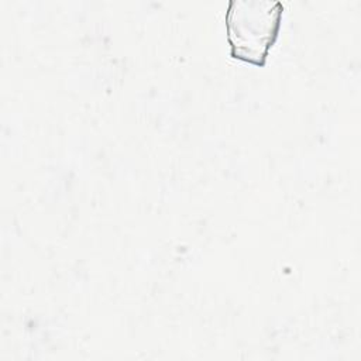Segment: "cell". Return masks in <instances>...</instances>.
I'll list each match as a JSON object with an SVG mask.
<instances>
[{"label": "cell", "mask_w": 361, "mask_h": 361, "mask_svg": "<svg viewBox=\"0 0 361 361\" xmlns=\"http://www.w3.org/2000/svg\"><path fill=\"white\" fill-rule=\"evenodd\" d=\"M282 10L279 0H230L226 31L231 56L264 66L281 30Z\"/></svg>", "instance_id": "cell-1"}]
</instances>
